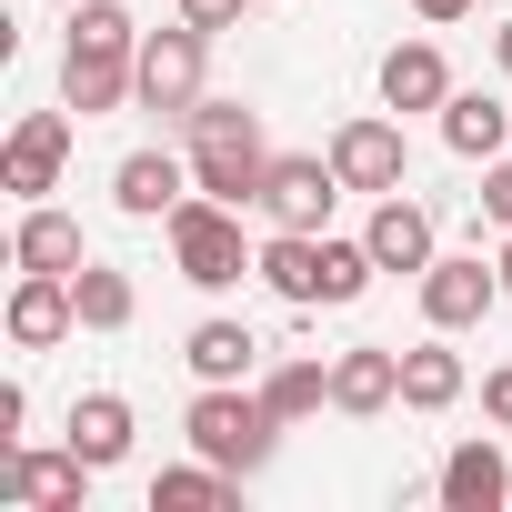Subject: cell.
<instances>
[{
  "mask_svg": "<svg viewBox=\"0 0 512 512\" xmlns=\"http://www.w3.org/2000/svg\"><path fill=\"white\" fill-rule=\"evenodd\" d=\"M181 21H201V31H231V21H241V0H181Z\"/></svg>",
  "mask_w": 512,
  "mask_h": 512,
  "instance_id": "f1b7e54d",
  "label": "cell"
},
{
  "mask_svg": "<svg viewBox=\"0 0 512 512\" xmlns=\"http://www.w3.org/2000/svg\"><path fill=\"white\" fill-rule=\"evenodd\" d=\"M181 151H191V181L231 211H262V181H272V141H262V111L251 101H191L181 121Z\"/></svg>",
  "mask_w": 512,
  "mask_h": 512,
  "instance_id": "3957f363",
  "label": "cell"
},
{
  "mask_svg": "<svg viewBox=\"0 0 512 512\" xmlns=\"http://www.w3.org/2000/svg\"><path fill=\"white\" fill-rule=\"evenodd\" d=\"M181 432H191V452H201V462H221V472H241V482H251V472L282 452V432H292V422L262 402V382H201V392H191V412H181Z\"/></svg>",
  "mask_w": 512,
  "mask_h": 512,
  "instance_id": "277c9868",
  "label": "cell"
},
{
  "mask_svg": "<svg viewBox=\"0 0 512 512\" xmlns=\"http://www.w3.org/2000/svg\"><path fill=\"white\" fill-rule=\"evenodd\" d=\"M492 302H512V292H502V262H482V251H442L422 272V322L432 332H472Z\"/></svg>",
  "mask_w": 512,
  "mask_h": 512,
  "instance_id": "30bf717a",
  "label": "cell"
},
{
  "mask_svg": "<svg viewBox=\"0 0 512 512\" xmlns=\"http://www.w3.org/2000/svg\"><path fill=\"white\" fill-rule=\"evenodd\" d=\"M181 362L201 372V382H262V332H251V322H231V312H211V322H191L181 332Z\"/></svg>",
  "mask_w": 512,
  "mask_h": 512,
  "instance_id": "e0dca14e",
  "label": "cell"
},
{
  "mask_svg": "<svg viewBox=\"0 0 512 512\" xmlns=\"http://www.w3.org/2000/svg\"><path fill=\"white\" fill-rule=\"evenodd\" d=\"M482 221L512 231V161H482Z\"/></svg>",
  "mask_w": 512,
  "mask_h": 512,
  "instance_id": "484cf974",
  "label": "cell"
},
{
  "mask_svg": "<svg viewBox=\"0 0 512 512\" xmlns=\"http://www.w3.org/2000/svg\"><path fill=\"white\" fill-rule=\"evenodd\" d=\"M502 141H512V101H492V91H452L442 101V151L452 161H502Z\"/></svg>",
  "mask_w": 512,
  "mask_h": 512,
  "instance_id": "ffe728a7",
  "label": "cell"
},
{
  "mask_svg": "<svg viewBox=\"0 0 512 512\" xmlns=\"http://www.w3.org/2000/svg\"><path fill=\"white\" fill-rule=\"evenodd\" d=\"M262 292L272 302H292V312H342V302H362L372 292V241H342V231H272L262 241Z\"/></svg>",
  "mask_w": 512,
  "mask_h": 512,
  "instance_id": "6da1fadb",
  "label": "cell"
},
{
  "mask_svg": "<svg viewBox=\"0 0 512 512\" xmlns=\"http://www.w3.org/2000/svg\"><path fill=\"white\" fill-rule=\"evenodd\" d=\"M141 91V21L121 11V0H81L71 11V41H61V101L81 121L121 111Z\"/></svg>",
  "mask_w": 512,
  "mask_h": 512,
  "instance_id": "7a4b0ae2",
  "label": "cell"
},
{
  "mask_svg": "<svg viewBox=\"0 0 512 512\" xmlns=\"http://www.w3.org/2000/svg\"><path fill=\"white\" fill-rule=\"evenodd\" d=\"M61 161H71V101H61V111H31V121L11 131V151H0V191L51 201V191H61Z\"/></svg>",
  "mask_w": 512,
  "mask_h": 512,
  "instance_id": "8fae6325",
  "label": "cell"
},
{
  "mask_svg": "<svg viewBox=\"0 0 512 512\" xmlns=\"http://www.w3.org/2000/svg\"><path fill=\"white\" fill-rule=\"evenodd\" d=\"M462 392H472V372H462L452 332H432V342H412V352H402V412H452Z\"/></svg>",
  "mask_w": 512,
  "mask_h": 512,
  "instance_id": "44dd1931",
  "label": "cell"
},
{
  "mask_svg": "<svg viewBox=\"0 0 512 512\" xmlns=\"http://www.w3.org/2000/svg\"><path fill=\"white\" fill-rule=\"evenodd\" d=\"M61 11H81V0H61Z\"/></svg>",
  "mask_w": 512,
  "mask_h": 512,
  "instance_id": "d6a6232c",
  "label": "cell"
},
{
  "mask_svg": "<svg viewBox=\"0 0 512 512\" xmlns=\"http://www.w3.org/2000/svg\"><path fill=\"white\" fill-rule=\"evenodd\" d=\"M482 422H492V432H512V362H492V372H482Z\"/></svg>",
  "mask_w": 512,
  "mask_h": 512,
  "instance_id": "4316f807",
  "label": "cell"
},
{
  "mask_svg": "<svg viewBox=\"0 0 512 512\" xmlns=\"http://www.w3.org/2000/svg\"><path fill=\"white\" fill-rule=\"evenodd\" d=\"M241 502V472H221V462H171V472H151V512H231Z\"/></svg>",
  "mask_w": 512,
  "mask_h": 512,
  "instance_id": "603a6c76",
  "label": "cell"
},
{
  "mask_svg": "<svg viewBox=\"0 0 512 512\" xmlns=\"http://www.w3.org/2000/svg\"><path fill=\"white\" fill-rule=\"evenodd\" d=\"M392 402H402V352H392V342H352V352H332V412L372 422V412H392Z\"/></svg>",
  "mask_w": 512,
  "mask_h": 512,
  "instance_id": "2e32d148",
  "label": "cell"
},
{
  "mask_svg": "<svg viewBox=\"0 0 512 512\" xmlns=\"http://www.w3.org/2000/svg\"><path fill=\"white\" fill-rule=\"evenodd\" d=\"M201 71H211V31L201 21H171V31H141V111H161V121H191V101H201Z\"/></svg>",
  "mask_w": 512,
  "mask_h": 512,
  "instance_id": "8992f818",
  "label": "cell"
},
{
  "mask_svg": "<svg viewBox=\"0 0 512 512\" xmlns=\"http://www.w3.org/2000/svg\"><path fill=\"white\" fill-rule=\"evenodd\" d=\"M161 241H171V272H181L191 292H231L251 262H262V251L241 241V211H231V201H211V191H191V201L161 221Z\"/></svg>",
  "mask_w": 512,
  "mask_h": 512,
  "instance_id": "5b68a950",
  "label": "cell"
},
{
  "mask_svg": "<svg viewBox=\"0 0 512 512\" xmlns=\"http://www.w3.org/2000/svg\"><path fill=\"white\" fill-rule=\"evenodd\" d=\"M0 322H11V342H21V352L71 342V332H81V292H71V272H21V282H11V312H0Z\"/></svg>",
  "mask_w": 512,
  "mask_h": 512,
  "instance_id": "5bb4252c",
  "label": "cell"
},
{
  "mask_svg": "<svg viewBox=\"0 0 512 512\" xmlns=\"http://www.w3.org/2000/svg\"><path fill=\"white\" fill-rule=\"evenodd\" d=\"M432 502H442V512H502V502H512V462H502V442H492V432L452 442L442 472H432Z\"/></svg>",
  "mask_w": 512,
  "mask_h": 512,
  "instance_id": "7c38bea8",
  "label": "cell"
},
{
  "mask_svg": "<svg viewBox=\"0 0 512 512\" xmlns=\"http://www.w3.org/2000/svg\"><path fill=\"white\" fill-rule=\"evenodd\" d=\"M81 221L51 211V201H21V231H11V272H81Z\"/></svg>",
  "mask_w": 512,
  "mask_h": 512,
  "instance_id": "d6986e66",
  "label": "cell"
},
{
  "mask_svg": "<svg viewBox=\"0 0 512 512\" xmlns=\"http://www.w3.org/2000/svg\"><path fill=\"white\" fill-rule=\"evenodd\" d=\"M71 292H81V332H131V312H141L131 272H111V262H81Z\"/></svg>",
  "mask_w": 512,
  "mask_h": 512,
  "instance_id": "cb8c5ba5",
  "label": "cell"
},
{
  "mask_svg": "<svg viewBox=\"0 0 512 512\" xmlns=\"http://www.w3.org/2000/svg\"><path fill=\"white\" fill-rule=\"evenodd\" d=\"M91 482L101 472L71 442H11V452H0V502H21V512H81Z\"/></svg>",
  "mask_w": 512,
  "mask_h": 512,
  "instance_id": "52a82bcc",
  "label": "cell"
},
{
  "mask_svg": "<svg viewBox=\"0 0 512 512\" xmlns=\"http://www.w3.org/2000/svg\"><path fill=\"white\" fill-rule=\"evenodd\" d=\"M332 171H342V191H402V171H412V151H402V111H352L342 131H332Z\"/></svg>",
  "mask_w": 512,
  "mask_h": 512,
  "instance_id": "9c48e42d",
  "label": "cell"
},
{
  "mask_svg": "<svg viewBox=\"0 0 512 512\" xmlns=\"http://www.w3.org/2000/svg\"><path fill=\"white\" fill-rule=\"evenodd\" d=\"M332 201H342L332 151H272V181H262V221L272 231H332Z\"/></svg>",
  "mask_w": 512,
  "mask_h": 512,
  "instance_id": "ba28073f",
  "label": "cell"
},
{
  "mask_svg": "<svg viewBox=\"0 0 512 512\" xmlns=\"http://www.w3.org/2000/svg\"><path fill=\"white\" fill-rule=\"evenodd\" d=\"M191 191H201V181H191V151H181V161H171V151H121V171H111V201H121L131 221H171Z\"/></svg>",
  "mask_w": 512,
  "mask_h": 512,
  "instance_id": "9a60e30c",
  "label": "cell"
},
{
  "mask_svg": "<svg viewBox=\"0 0 512 512\" xmlns=\"http://www.w3.org/2000/svg\"><path fill=\"white\" fill-rule=\"evenodd\" d=\"M412 11H422V21H462V11H472V0H412Z\"/></svg>",
  "mask_w": 512,
  "mask_h": 512,
  "instance_id": "f546056e",
  "label": "cell"
},
{
  "mask_svg": "<svg viewBox=\"0 0 512 512\" xmlns=\"http://www.w3.org/2000/svg\"><path fill=\"white\" fill-rule=\"evenodd\" d=\"M21 422H31V392H21V382H0V452L21 442Z\"/></svg>",
  "mask_w": 512,
  "mask_h": 512,
  "instance_id": "83f0119b",
  "label": "cell"
},
{
  "mask_svg": "<svg viewBox=\"0 0 512 512\" xmlns=\"http://www.w3.org/2000/svg\"><path fill=\"white\" fill-rule=\"evenodd\" d=\"M61 442H71L91 472H111V462L131 452V402H121V392H81L71 422H61Z\"/></svg>",
  "mask_w": 512,
  "mask_h": 512,
  "instance_id": "7402d4cb",
  "label": "cell"
},
{
  "mask_svg": "<svg viewBox=\"0 0 512 512\" xmlns=\"http://www.w3.org/2000/svg\"><path fill=\"white\" fill-rule=\"evenodd\" d=\"M492 61H502V71H512V21H502V31H492Z\"/></svg>",
  "mask_w": 512,
  "mask_h": 512,
  "instance_id": "4dcf8cb0",
  "label": "cell"
},
{
  "mask_svg": "<svg viewBox=\"0 0 512 512\" xmlns=\"http://www.w3.org/2000/svg\"><path fill=\"white\" fill-rule=\"evenodd\" d=\"M452 101V61L432 41H392L382 51V111H442Z\"/></svg>",
  "mask_w": 512,
  "mask_h": 512,
  "instance_id": "ac0fdd59",
  "label": "cell"
},
{
  "mask_svg": "<svg viewBox=\"0 0 512 512\" xmlns=\"http://www.w3.org/2000/svg\"><path fill=\"white\" fill-rule=\"evenodd\" d=\"M492 262H502V292H512V231H502V251H492Z\"/></svg>",
  "mask_w": 512,
  "mask_h": 512,
  "instance_id": "1f68e13d",
  "label": "cell"
},
{
  "mask_svg": "<svg viewBox=\"0 0 512 512\" xmlns=\"http://www.w3.org/2000/svg\"><path fill=\"white\" fill-rule=\"evenodd\" d=\"M362 241H372V262H382V272H412V282L442 262V231H432V211H422L412 191H382L372 221H362Z\"/></svg>",
  "mask_w": 512,
  "mask_h": 512,
  "instance_id": "4fadbf2b",
  "label": "cell"
},
{
  "mask_svg": "<svg viewBox=\"0 0 512 512\" xmlns=\"http://www.w3.org/2000/svg\"><path fill=\"white\" fill-rule=\"evenodd\" d=\"M262 402H272L282 422L332 412V362H262Z\"/></svg>",
  "mask_w": 512,
  "mask_h": 512,
  "instance_id": "d4e9b609",
  "label": "cell"
}]
</instances>
